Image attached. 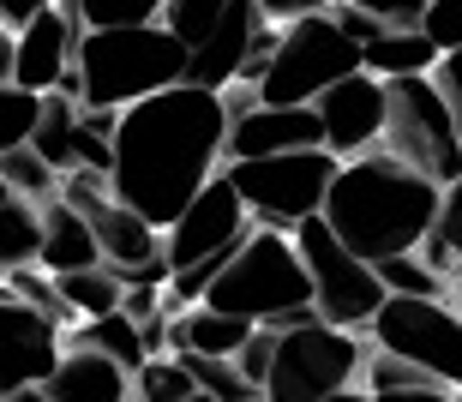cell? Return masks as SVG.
Instances as JSON below:
<instances>
[{
    "instance_id": "obj_34",
    "label": "cell",
    "mask_w": 462,
    "mask_h": 402,
    "mask_svg": "<svg viewBox=\"0 0 462 402\" xmlns=\"http://www.w3.org/2000/svg\"><path fill=\"white\" fill-rule=\"evenodd\" d=\"M235 367L264 390V379H271V367H276V331H271V324H258V331H253V343L235 354Z\"/></svg>"
},
{
    "instance_id": "obj_18",
    "label": "cell",
    "mask_w": 462,
    "mask_h": 402,
    "mask_svg": "<svg viewBox=\"0 0 462 402\" xmlns=\"http://www.w3.org/2000/svg\"><path fill=\"white\" fill-rule=\"evenodd\" d=\"M258 324L235 313H217V306H187V313H174V336H169V354H217V361H235L246 343H253Z\"/></svg>"
},
{
    "instance_id": "obj_12",
    "label": "cell",
    "mask_w": 462,
    "mask_h": 402,
    "mask_svg": "<svg viewBox=\"0 0 462 402\" xmlns=\"http://www.w3.org/2000/svg\"><path fill=\"white\" fill-rule=\"evenodd\" d=\"M67 354V331L60 318H49L42 306L18 300L0 282V397H13L24 385H49V372Z\"/></svg>"
},
{
    "instance_id": "obj_25",
    "label": "cell",
    "mask_w": 462,
    "mask_h": 402,
    "mask_svg": "<svg viewBox=\"0 0 462 402\" xmlns=\"http://www.w3.org/2000/svg\"><path fill=\"white\" fill-rule=\"evenodd\" d=\"M378 282L391 288V295H414V300H445L450 277L427 252H396V259H378Z\"/></svg>"
},
{
    "instance_id": "obj_35",
    "label": "cell",
    "mask_w": 462,
    "mask_h": 402,
    "mask_svg": "<svg viewBox=\"0 0 462 402\" xmlns=\"http://www.w3.org/2000/svg\"><path fill=\"white\" fill-rule=\"evenodd\" d=\"M360 13H373L378 24H391V31H420V18H427V0H348Z\"/></svg>"
},
{
    "instance_id": "obj_16",
    "label": "cell",
    "mask_w": 462,
    "mask_h": 402,
    "mask_svg": "<svg viewBox=\"0 0 462 402\" xmlns=\"http://www.w3.org/2000/svg\"><path fill=\"white\" fill-rule=\"evenodd\" d=\"M49 402H126L133 397V372L108 361L103 349H90V343H67L60 354V367L49 372Z\"/></svg>"
},
{
    "instance_id": "obj_33",
    "label": "cell",
    "mask_w": 462,
    "mask_h": 402,
    "mask_svg": "<svg viewBox=\"0 0 462 402\" xmlns=\"http://www.w3.org/2000/svg\"><path fill=\"white\" fill-rule=\"evenodd\" d=\"M420 31L439 42V54H462V0H427Z\"/></svg>"
},
{
    "instance_id": "obj_1",
    "label": "cell",
    "mask_w": 462,
    "mask_h": 402,
    "mask_svg": "<svg viewBox=\"0 0 462 402\" xmlns=\"http://www.w3.org/2000/svg\"><path fill=\"white\" fill-rule=\"evenodd\" d=\"M228 114L223 90L174 85L162 96L120 108V139H115V198L151 216L162 234L228 162Z\"/></svg>"
},
{
    "instance_id": "obj_11",
    "label": "cell",
    "mask_w": 462,
    "mask_h": 402,
    "mask_svg": "<svg viewBox=\"0 0 462 402\" xmlns=\"http://www.w3.org/2000/svg\"><path fill=\"white\" fill-rule=\"evenodd\" d=\"M253 228H258V223H253V210H246V198L235 193V180L217 175L205 193H199V198H192V205L169 223V234H162V259H169L174 270H192V264L210 259V252H228V246H240Z\"/></svg>"
},
{
    "instance_id": "obj_4",
    "label": "cell",
    "mask_w": 462,
    "mask_h": 402,
    "mask_svg": "<svg viewBox=\"0 0 462 402\" xmlns=\"http://www.w3.org/2000/svg\"><path fill=\"white\" fill-rule=\"evenodd\" d=\"M187 42L169 24L133 31H85L79 42V103L85 108H133L144 96L187 85Z\"/></svg>"
},
{
    "instance_id": "obj_45",
    "label": "cell",
    "mask_w": 462,
    "mask_h": 402,
    "mask_svg": "<svg viewBox=\"0 0 462 402\" xmlns=\"http://www.w3.org/2000/svg\"><path fill=\"white\" fill-rule=\"evenodd\" d=\"M450 300H457V313H462V288H457V295H450Z\"/></svg>"
},
{
    "instance_id": "obj_2",
    "label": "cell",
    "mask_w": 462,
    "mask_h": 402,
    "mask_svg": "<svg viewBox=\"0 0 462 402\" xmlns=\"http://www.w3.org/2000/svg\"><path fill=\"white\" fill-rule=\"evenodd\" d=\"M445 187L427 175H414L409 162H396L391 151H366V157L343 162L330 180L325 216L330 234L360 252V259H396V252H420L439 223Z\"/></svg>"
},
{
    "instance_id": "obj_46",
    "label": "cell",
    "mask_w": 462,
    "mask_h": 402,
    "mask_svg": "<svg viewBox=\"0 0 462 402\" xmlns=\"http://www.w3.org/2000/svg\"><path fill=\"white\" fill-rule=\"evenodd\" d=\"M126 402H144V397H138V390H133V397H126Z\"/></svg>"
},
{
    "instance_id": "obj_44",
    "label": "cell",
    "mask_w": 462,
    "mask_h": 402,
    "mask_svg": "<svg viewBox=\"0 0 462 402\" xmlns=\"http://www.w3.org/2000/svg\"><path fill=\"white\" fill-rule=\"evenodd\" d=\"M6 198H18V193H13V187H6V180H0V205H6Z\"/></svg>"
},
{
    "instance_id": "obj_10",
    "label": "cell",
    "mask_w": 462,
    "mask_h": 402,
    "mask_svg": "<svg viewBox=\"0 0 462 402\" xmlns=\"http://www.w3.org/2000/svg\"><path fill=\"white\" fill-rule=\"evenodd\" d=\"M373 349H391L414 367H427L445 390H462V313L457 300H414L391 295L373 318Z\"/></svg>"
},
{
    "instance_id": "obj_22",
    "label": "cell",
    "mask_w": 462,
    "mask_h": 402,
    "mask_svg": "<svg viewBox=\"0 0 462 402\" xmlns=\"http://www.w3.org/2000/svg\"><path fill=\"white\" fill-rule=\"evenodd\" d=\"M54 288H60V300L72 306V318H108V313H120V300H126V282H120V270H108V264L67 270V277H54Z\"/></svg>"
},
{
    "instance_id": "obj_15",
    "label": "cell",
    "mask_w": 462,
    "mask_h": 402,
    "mask_svg": "<svg viewBox=\"0 0 462 402\" xmlns=\"http://www.w3.org/2000/svg\"><path fill=\"white\" fill-rule=\"evenodd\" d=\"M312 144H325L319 108H271V103H258V108H246V114L228 126V162L289 157V151H312Z\"/></svg>"
},
{
    "instance_id": "obj_9",
    "label": "cell",
    "mask_w": 462,
    "mask_h": 402,
    "mask_svg": "<svg viewBox=\"0 0 462 402\" xmlns=\"http://www.w3.org/2000/svg\"><path fill=\"white\" fill-rule=\"evenodd\" d=\"M384 151L396 162H409L414 175L439 180H462V126L450 108L439 78H396L391 85V126H384Z\"/></svg>"
},
{
    "instance_id": "obj_13",
    "label": "cell",
    "mask_w": 462,
    "mask_h": 402,
    "mask_svg": "<svg viewBox=\"0 0 462 402\" xmlns=\"http://www.w3.org/2000/svg\"><path fill=\"white\" fill-rule=\"evenodd\" d=\"M319 121H325V151L330 157H366V151H384V126H391V85L378 72H355L343 85H330L319 96Z\"/></svg>"
},
{
    "instance_id": "obj_43",
    "label": "cell",
    "mask_w": 462,
    "mask_h": 402,
    "mask_svg": "<svg viewBox=\"0 0 462 402\" xmlns=\"http://www.w3.org/2000/svg\"><path fill=\"white\" fill-rule=\"evenodd\" d=\"M330 402H366V390H360V385H355V390H337Z\"/></svg>"
},
{
    "instance_id": "obj_19",
    "label": "cell",
    "mask_w": 462,
    "mask_h": 402,
    "mask_svg": "<svg viewBox=\"0 0 462 402\" xmlns=\"http://www.w3.org/2000/svg\"><path fill=\"white\" fill-rule=\"evenodd\" d=\"M439 42H432L427 31H384L366 49V72H378L384 85H396V78H427V72H439Z\"/></svg>"
},
{
    "instance_id": "obj_28",
    "label": "cell",
    "mask_w": 462,
    "mask_h": 402,
    "mask_svg": "<svg viewBox=\"0 0 462 402\" xmlns=\"http://www.w3.org/2000/svg\"><path fill=\"white\" fill-rule=\"evenodd\" d=\"M115 139H120V108H85L79 114V169L115 175Z\"/></svg>"
},
{
    "instance_id": "obj_5",
    "label": "cell",
    "mask_w": 462,
    "mask_h": 402,
    "mask_svg": "<svg viewBox=\"0 0 462 402\" xmlns=\"http://www.w3.org/2000/svg\"><path fill=\"white\" fill-rule=\"evenodd\" d=\"M355 72H366V49H360L355 36H343V24H337L330 13L300 18V24L282 31L271 67H264V78H258V103L312 108L330 85H343V78H355Z\"/></svg>"
},
{
    "instance_id": "obj_21",
    "label": "cell",
    "mask_w": 462,
    "mask_h": 402,
    "mask_svg": "<svg viewBox=\"0 0 462 402\" xmlns=\"http://www.w3.org/2000/svg\"><path fill=\"white\" fill-rule=\"evenodd\" d=\"M36 259H42V205L6 198V205H0V277L31 270Z\"/></svg>"
},
{
    "instance_id": "obj_41",
    "label": "cell",
    "mask_w": 462,
    "mask_h": 402,
    "mask_svg": "<svg viewBox=\"0 0 462 402\" xmlns=\"http://www.w3.org/2000/svg\"><path fill=\"white\" fill-rule=\"evenodd\" d=\"M13 54H18V36H13V31H0V85H13V67H18Z\"/></svg>"
},
{
    "instance_id": "obj_14",
    "label": "cell",
    "mask_w": 462,
    "mask_h": 402,
    "mask_svg": "<svg viewBox=\"0 0 462 402\" xmlns=\"http://www.w3.org/2000/svg\"><path fill=\"white\" fill-rule=\"evenodd\" d=\"M18 36V67H13V85L36 90V96H49V90L67 85V72L79 67V42H85V24H79V13H72L67 0L60 6H49V13H36Z\"/></svg>"
},
{
    "instance_id": "obj_38",
    "label": "cell",
    "mask_w": 462,
    "mask_h": 402,
    "mask_svg": "<svg viewBox=\"0 0 462 402\" xmlns=\"http://www.w3.org/2000/svg\"><path fill=\"white\" fill-rule=\"evenodd\" d=\"M49 6H60V0H0V24L6 31H24L36 13H49Z\"/></svg>"
},
{
    "instance_id": "obj_26",
    "label": "cell",
    "mask_w": 462,
    "mask_h": 402,
    "mask_svg": "<svg viewBox=\"0 0 462 402\" xmlns=\"http://www.w3.org/2000/svg\"><path fill=\"white\" fill-rule=\"evenodd\" d=\"M439 270H445L450 282L462 277V180H450L445 187V205H439V223H432L427 246H420Z\"/></svg>"
},
{
    "instance_id": "obj_30",
    "label": "cell",
    "mask_w": 462,
    "mask_h": 402,
    "mask_svg": "<svg viewBox=\"0 0 462 402\" xmlns=\"http://www.w3.org/2000/svg\"><path fill=\"white\" fill-rule=\"evenodd\" d=\"M133 390L144 402H192V397H199V379H192L174 354H151V361H144V372L133 379Z\"/></svg>"
},
{
    "instance_id": "obj_8",
    "label": "cell",
    "mask_w": 462,
    "mask_h": 402,
    "mask_svg": "<svg viewBox=\"0 0 462 402\" xmlns=\"http://www.w3.org/2000/svg\"><path fill=\"white\" fill-rule=\"evenodd\" d=\"M294 246H300V259H307L319 318L337 324V331H373V318L384 313V300H391V288L378 282V264L348 252V246L330 234L325 216H307V223L294 228Z\"/></svg>"
},
{
    "instance_id": "obj_24",
    "label": "cell",
    "mask_w": 462,
    "mask_h": 402,
    "mask_svg": "<svg viewBox=\"0 0 462 402\" xmlns=\"http://www.w3.org/2000/svg\"><path fill=\"white\" fill-rule=\"evenodd\" d=\"M0 180H6L18 198H31V205H54L60 187H67V175H60L49 157H36V144L6 151V157H0Z\"/></svg>"
},
{
    "instance_id": "obj_37",
    "label": "cell",
    "mask_w": 462,
    "mask_h": 402,
    "mask_svg": "<svg viewBox=\"0 0 462 402\" xmlns=\"http://www.w3.org/2000/svg\"><path fill=\"white\" fill-rule=\"evenodd\" d=\"M330 18H337V24H343V36H355L360 49H373L378 36L391 31V24H378L373 13H360V6H348V0H337V6H330Z\"/></svg>"
},
{
    "instance_id": "obj_48",
    "label": "cell",
    "mask_w": 462,
    "mask_h": 402,
    "mask_svg": "<svg viewBox=\"0 0 462 402\" xmlns=\"http://www.w3.org/2000/svg\"><path fill=\"white\" fill-rule=\"evenodd\" d=\"M0 31H6V24H0Z\"/></svg>"
},
{
    "instance_id": "obj_27",
    "label": "cell",
    "mask_w": 462,
    "mask_h": 402,
    "mask_svg": "<svg viewBox=\"0 0 462 402\" xmlns=\"http://www.w3.org/2000/svg\"><path fill=\"white\" fill-rule=\"evenodd\" d=\"M85 31H133V24H162L169 0H67Z\"/></svg>"
},
{
    "instance_id": "obj_6",
    "label": "cell",
    "mask_w": 462,
    "mask_h": 402,
    "mask_svg": "<svg viewBox=\"0 0 462 402\" xmlns=\"http://www.w3.org/2000/svg\"><path fill=\"white\" fill-rule=\"evenodd\" d=\"M343 157H330L325 144H312V151H289V157H246V162H223V175L235 180V193L246 198L258 228H294L319 216L330 198V180H337Z\"/></svg>"
},
{
    "instance_id": "obj_7",
    "label": "cell",
    "mask_w": 462,
    "mask_h": 402,
    "mask_svg": "<svg viewBox=\"0 0 462 402\" xmlns=\"http://www.w3.org/2000/svg\"><path fill=\"white\" fill-rule=\"evenodd\" d=\"M366 372V349L355 331H337L325 318H307L294 331H276V367L264 379V402H330L355 390Z\"/></svg>"
},
{
    "instance_id": "obj_42",
    "label": "cell",
    "mask_w": 462,
    "mask_h": 402,
    "mask_svg": "<svg viewBox=\"0 0 462 402\" xmlns=\"http://www.w3.org/2000/svg\"><path fill=\"white\" fill-rule=\"evenodd\" d=\"M0 402H49V390H42V385H24V390H13V397H0Z\"/></svg>"
},
{
    "instance_id": "obj_31",
    "label": "cell",
    "mask_w": 462,
    "mask_h": 402,
    "mask_svg": "<svg viewBox=\"0 0 462 402\" xmlns=\"http://www.w3.org/2000/svg\"><path fill=\"white\" fill-rule=\"evenodd\" d=\"M414 385H439V379L427 367L402 361V354H391V349H366V372H360V390L366 397H378V390H414Z\"/></svg>"
},
{
    "instance_id": "obj_23",
    "label": "cell",
    "mask_w": 462,
    "mask_h": 402,
    "mask_svg": "<svg viewBox=\"0 0 462 402\" xmlns=\"http://www.w3.org/2000/svg\"><path fill=\"white\" fill-rule=\"evenodd\" d=\"M79 343H90V349H103L108 361H120V367L144 372V361H151V343H144V324L126 313H108V318H85V331H79Z\"/></svg>"
},
{
    "instance_id": "obj_40",
    "label": "cell",
    "mask_w": 462,
    "mask_h": 402,
    "mask_svg": "<svg viewBox=\"0 0 462 402\" xmlns=\"http://www.w3.org/2000/svg\"><path fill=\"white\" fill-rule=\"evenodd\" d=\"M457 390H445V385H414V390H378V397H366V402H450Z\"/></svg>"
},
{
    "instance_id": "obj_17",
    "label": "cell",
    "mask_w": 462,
    "mask_h": 402,
    "mask_svg": "<svg viewBox=\"0 0 462 402\" xmlns=\"http://www.w3.org/2000/svg\"><path fill=\"white\" fill-rule=\"evenodd\" d=\"M90 264H103V246H97L90 216H85V210H72L67 198L42 205V259H36V270L67 277V270H90Z\"/></svg>"
},
{
    "instance_id": "obj_47",
    "label": "cell",
    "mask_w": 462,
    "mask_h": 402,
    "mask_svg": "<svg viewBox=\"0 0 462 402\" xmlns=\"http://www.w3.org/2000/svg\"><path fill=\"white\" fill-rule=\"evenodd\" d=\"M450 402H462V390H457V397H450Z\"/></svg>"
},
{
    "instance_id": "obj_3",
    "label": "cell",
    "mask_w": 462,
    "mask_h": 402,
    "mask_svg": "<svg viewBox=\"0 0 462 402\" xmlns=\"http://www.w3.org/2000/svg\"><path fill=\"white\" fill-rule=\"evenodd\" d=\"M205 306L235 313V318H246V324H271V331H294V324L319 318V306H312V277H307V259H300L294 234H282V228H253L246 246L228 259V270L210 282Z\"/></svg>"
},
{
    "instance_id": "obj_39",
    "label": "cell",
    "mask_w": 462,
    "mask_h": 402,
    "mask_svg": "<svg viewBox=\"0 0 462 402\" xmlns=\"http://www.w3.org/2000/svg\"><path fill=\"white\" fill-rule=\"evenodd\" d=\"M439 85H445V96H450V108H457V126H462V54H445L439 60V72H432Z\"/></svg>"
},
{
    "instance_id": "obj_29",
    "label": "cell",
    "mask_w": 462,
    "mask_h": 402,
    "mask_svg": "<svg viewBox=\"0 0 462 402\" xmlns=\"http://www.w3.org/2000/svg\"><path fill=\"white\" fill-rule=\"evenodd\" d=\"M36 126H42V96L24 85H0V157L18 151V144H31Z\"/></svg>"
},
{
    "instance_id": "obj_36",
    "label": "cell",
    "mask_w": 462,
    "mask_h": 402,
    "mask_svg": "<svg viewBox=\"0 0 462 402\" xmlns=\"http://www.w3.org/2000/svg\"><path fill=\"white\" fill-rule=\"evenodd\" d=\"M337 0H258V13L271 18L276 31H289V24H300V18H319V13H330Z\"/></svg>"
},
{
    "instance_id": "obj_32",
    "label": "cell",
    "mask_w": 462,
    "mask_h": 402,
    "mask_svg": "<svg viewBox=\"0 0 462 402\" xmlns=\"http://www.w3.org/2000/svg\"><path fill=\"white\" fill-rule=\"evenodd\" d=\"M223 13H228V0H169V6H162V24H169L192 54L217 24H223Z\"/></svg>"
},
{
    "instance_id": "obj_20",
    "label": "cell",
    "mask_w": 462,
    "mask_h": 402,
    "mask_svg": "<svg viewBox=\"0 0 462 402\" xmlns=\"http://www.w3.org/2000/svg\"><path fill=\"white\" fill-rule=\"evenodd\" d=\"M79 114H85V103L79 96H67V90H49L42 96V126H36V157H49L60 175H72L79 169Z\"/></svg>"
}]
</instances>
